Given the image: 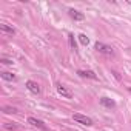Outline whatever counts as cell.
I'll use <instances>...</instances> for the list:
<instances>
[{
    "label": "cell",
    "mask_w": 131,
    "mask_h": 131,
    "mask_svg": "<svg viewBox=\"0 0 131 131\" xmlns=\"http://www.w3.org/2000/svg\"><path fill=\"white\" fill-rule=\"evenodd\" d=\"M94 48H96V51H99V52H102V54H106V55H113V52H114L111 46L103 45V43H100V42H96Z\"/></svg>",
    "instance_id": "cell-1"
},
{
    "label": "cell",
    "mask_w": 131,
    "mask_h": 131,
    "mask_svg": "<svg viewBox=\"0 0 131 131\" xmlns=\"http://www.w3.org/2000/svg\"><path fill=\"white\" fill-rule=\"evenodd\" d=\"M72 119L76 120V122H79V123H82V125H86V126L92 125V120H91L89 117H86V116L80 114V113H74V114H72Z\"/></svg>",
    "instance_id": "cell-2"
},
{
    "label": "cell",
    "mask_w": 131,
    "mask_h": 131,
    "mask_svg": "<svg viewBox=\"0 0 131 131\" xmlns=\"http://www.w3.org/2000/svg\"><path fill=\"white\" fill-rule=\"evenodd\" d=\"M26 88L32 92V94H40V86H39V83L34 82V80H28L26 82Z\"/></svg>",
    "instance_id": "cell-3"
},
{
    "label": "cell",
    "mask_w": 131,
    "mask_h": 131,
    "mask_svg": "<svg viewBox=\"0 0 131 131\" xmlns=\"http://www.w3.org/2000/svg\"><path fill=\"white\" fill-rule=\"evenodd\" d=\"M57 92H59L60 96H63L65 99H71V97H72V94H71V92H69L62 83H57Z\"/></svg>",
    "instance_id": "cell-4"
},
{
    "label": "cell",
    "mask_w": 131,
    "mask_h": 131,
    "mask_svg": "<svg viewBox=\"0 0 131 131\" xmlns=\"http://www.w3.org/2000/svg\"><path fill=\"white\" fill-rule=\"evenodd\" d=\"M77 74L80 77H88V79H94V80H97V76H96V72L94 71H82V69H79L77 71Z\"/></svg>",
    "instance_id": "cell-5"
},
{
    "label": "cell",
    "mask_w": 131,
    "mask_h": 131,
    "mask_svg": "<svg viewBox=\"0 0 131 131\" xmlns=\"http://www.w3.org/2000/svg\"><path fill=\"white\" fill-rule=\"evenodd\" d=\"M100 105H102V106H105V108H109V109H111V108H114V106H116V102H114L113 99L102 97V99H100Z\"/></svg>",
    "instance_id": "cell-6"
},
{
    "label": "cell",
    "mask_w": 131,
    "mask_h": 131,
    "mask_svg": "<svg viewBox=\"0 0 131 131\" xmlns=\"http://www.w3.org/2000/svg\"><path fill=\"white\" fill-rule=\"evenodd\" d=\"M68 12H69V15H71V18H74V20H83V18H85V15H83L82 12H79V11H76V9H69Z\"/></svg>",
    "instance_id": "cell-7"
},
{
    "label": "cell",
    "mask_w": 131,
    "mask_h": 131,
    "mask_svg": "<svg viewBox=\"0 0 131 131\" xmlns=\"http://www.w3.org/2000/svg\"><path fill=\"white\" fill-rule=\"evenodd\" d=\"M0 31H3V32H6V34H15V29L12 28V26H9V25H6V23H0Z\"/></svg>",
    "instance_id": "cell-8"
},
{
    "label": "cell",
    "mask_w": 131,
    "mask_h": 131,
    "mask_svg": "<svg viewBox=\"0 0 131 131\" xmlns=\"http://www.w3.org/2000/svg\"><path fill=\"white\" fill-rule=\"evenodd\" d=\"M28 123H31L32 126H39V128H45V125L39 120V119H34V117H28Z\"/></svg>",
    "instance_id": "cell-9"
},
{
    "label": "cell",
    "mask_w": 131,
    "mask_h": 131,
    "mask_svg": "<svg viewBox=\"0 0 131 131\" xmlns=\"http://www.w3.org/2000/svg\"><path fill=\"white\" fill-rule=\"evenodd\" d=\"M0 76H2V79H3V80H9V82L15 80V76H14V74H11V72H6V71L0 72Z\"/></svg>",
    "instance_id": "cell-10"
},
{
    "label": "cell",
    "mask_w": 131,
    "mask_h": 131,
    "mask_svg": "<svg viewBox=\"0 0 131 131\" xmlns=\"http://www.w3.org/2000/svg\"><path fill=\"white\" fill-rule=\"evenodd\" d=\"M77 37H79V42H80L82 45H85V46H86V45L89 43V39H88V37H86L85 34H79Z\"/></svg>",
    "instance_id": "cell-11"
},
{
    "label": "cell",
    "mask_w": 131,
    "mask_h": 131,
    "mask_svg": "<svg viewBox=\"0 0 131 131\" xmlns=\"http://www.w3.org/2000/svg\"><path fill=\"white\" fill-rule=\"evenodd\" d=\"M3 111L8 113V114H14V113H17V108H14V106H5Z\"/></svg>",
    "instance_id": "cell-12"
},
{
    "label": "cell",
    "mask_w": 131,
    "mask_h": 131,
    "mask_svg": "<svg viewBox=\"0 0 131 131\" xmlns=\"http://www.w3.org/2000/svg\"><path fill=\"white\" fill-rule=\"evenodd\" d=\"M68 37H69V45H71V48H72V49H77V45H76V40H74V35H72V34H69Z\"/></svg>",
    "instance_id": "cell-13"
},
{
    "label": "cell",
    "mask_w": 131,
    "mask_h": 131,
    "mask_svg": "<svg viewBox=\"0 0 131 131\" xmlns=\"http://www.w3.org/2000/svg\"><path fill=\"white\" fill-rule=\"evenodd\" d=\"M5 128H6V129H11V131H14L17 126H15V125H11V123H6V125H5Z\"/></svg>",
    "instance_id": "cell-14"
},
{
    "label": "cell",
    "mask_w": 131,
    "mask_h": 131,
    "mask_svg": "<svg viewBox=\"0 0 131 131\" xmlns=\"http://www.w3.org/2000/svg\"><path fill=\"white\" fill-rule=\"evenodd\" d=\"M0 62H2L3 65H12V60H8V59H2Z\"/></svg>",
    "instance_id": "cell-15"
},
{
    "label": "cell",
    "mask_w": 131,
    "mask_h": 131,
    "mask_svg": "<svg viewBox=\"0 0 131 131\" xmlns=\"http://www.w3.org/2000/svg\"><path fill=\"white\" fill-rule=\"evenodd\" d=\"M113 74H114V77H116L117 80H120V74H119V72H116V71H113Z\"/></svg>",
    "instance_id": "cell-16"
},
{
    "label": "cell",
    "mask_w": 131,
    "mask_h": 131,
    "mask_svg": "<svg viewBox=\"0 0 131 131\" xmlns=\"http://www.w3.org/2000/svg\"><path fill=\"white\" fill-rule=\"evenodd\" d=\"M128 91H129V92H131V88H128Z\"/></svg>",
    "instance_id": "cell-17"
}]
</instances>
